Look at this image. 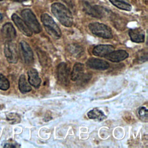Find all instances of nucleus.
I'll list each match as a JSON object with an SVG mask.
<instances>
[{"mask_svg": "<svg viewBox=\"0 0 148 148\" xmlns=\"http://www.w3.org/2000/svg\"><path fill=\"white\" fill-rule=\"evenodd\" d=\"M51 10L62 25L67 27L72 25L73 19L72 13L64 5L59 2L54 3L51 6Z\"/></svg>", "mask_w": 148, "mask_h": 148, "instance_id": "f257e3e1", "label": "nucleus"}, {"mask_svg": "<svg viewBox=\"0 0 148 148\" xmlns=\"http://www.w3.org/2000/svg\"><path fill=\"white\" fill-rule=\"evenodd\" d=\"M40 19L46 31L50 35L56 39L61 38V29L50 15L47 13H43L40 16Z\"/></svg>", "mask_w": 148, "mask_h": 148, "instance_id": "f03ea898", "label": "nucleus"}, {"mask_svg": "<svg viewBox=\"0 0 148 148\" xmlns=\"http://www.w3.org/2000/svg\"><path fill=\"white\" fill-rule=\"evenodd\" d=\"M21 14L24 21L32 32L38 34L41 31L40 25L35 15L31 9H25L23 10Z\"/></svg>", "mask_w": 148, "mask_h": 148, "instance_id": "7ed1b4c3", "label": "nucleus"}, {"mask_svg": "<svg viewBox=\"0 0 148 148\" xmlns=\"http://www.w3.org/2000/svg\"><path fill=\"white\" fill-rule=\"evenodd\" d=\"M88 28L92 34L97 36L110 39L113 37L112 29L108 25L98 22L91 23L88 25Z\"/></svg>", "mask_w": 148, "mask_h": 148, "instance_id": "20e7f679", "label": "nucleus"}, {"mask_svg": "<svg viewBox=\"0 0 148 148\" xmlns=\"http://www.w3.org/2000/svg\"><path fill=\"white\" fill-rule=\"evenodd\" d=\"M4 52L8 61L10 63H16L18 58V51L16 45L11 41L7 42L5 45Z\"/></svg>", "mask_w": 148, "mask_h": 148, "instance_id": "39448f33", "label": "nucleus"}, {"mask_svg": "<svg viewBox=\"0 0 148 148\" xmlns=\"http://www.w3.org/2000/svg\"><path fill=\"white\" fill-rule=\"evenodd\" d=\"M20 50L22 58L26 64L29 65L34 61V54L29 45L24 40L20 43Z\"/></svg>", "mask_w": 148, "mask_h": 148, "instance_id": "423d86ee", "label": "nucleus"}, {"mask_svg": "<svg viewBox=\"0 0 148 148\" xmlns=\"http://www.w3.org/2000/svg\"><path fill=\"white\" fill-rule=\"evenodd\" d=\"M69 69L65 62H61L57 66V77L59 83L64 86L69 83Z\"/></svg>", "mask_w": 148, "mask_h": 148, "instance_id": "0eeeda50", "label": "nucleus"}, {"mask_svg": "<svg viewBox=\"0 0 148 148\" xmlns=\"http://www.w3.org/2000/svg\"><path fill=\"white\" fill-rule=\"evenodd\" d=\"M83 10L87 14L99 18L103 17L106 14L105 10L102 7L97 5H91L87 3L83 4Z\"/></svg>", "mask_w": 148, "mask_h": 148, "instance_id": "6e6552de", "label": "nucleus"}, {"mask_svg": "<svg viewBox=\"0 0 148 148\" xmlns=\"http://www.w3.org/2000/svg\"><path fill=\"white\" fill-rule=\"evenodd\" d=\"M12 19L15 25L18 28V29L25 35L31 36L32 34V32L27 25L22 20L17 14L14 13L12 16Z\"/></svg>", "mask_w": 148, "mask_h": 148, "instance_id": "1a4fd4ad", "label": "nucleus"}, {"mask_svg": "<svg viewBox=\"0 0 148 148\" xmlns=\"http://www.w3.org/2000/svg\"><path fill=\"white\" fill-rule=\"evenodd\" d=\"M87 64L90 68L96 70H105L109 67L107 61L97 58H90L87 61Z\"/></svg>", "mask_w": 148, "mask_h": 148, "instance_id": "9d476101", "label": "nucleus"}, {"mask_svg": "<svg viewBox=\"0 0 148 148\" xmlns=\"http://www.w3.org/2000/svg\"><path fill=\"white\" fill-rule=\"evenodd\" d=\"M128 57V53L124 50L112 51L105 57V58L112 62H118L124 60Z\"/></svg>", "mask_w": 148, "mask_h": 148, "instance_id": "9b49d317", "label": "nucleus"}, {"mask_svg": "<svg viewBox=\"0 0 148 148\" xmlns=\"http://www.w3.org/2000/svg\"><path fill=\"white\" fill-rule=\"evenodd\" d=\"M114 50V47L110 45H99L95 46L92 51L94 56L105 57Z\"/></svg>", "mask_w": 148, "mask_h": 148, "instance_id": "f8f14e48", "label": "nucleus"}, {"mask_svg": "<svg viewBox=\"0 0 148 148\" xmlns=\"http://www.w3.org/2000/svg\"><path fill=\"white\" fill-rule=\"evenodd\" d=\"M131 40L136 43H142L145 40V32L140 28L130 29L128 32Z\"/></svg>", "mask_w": 148, "mask_h": 148, "instance_id": "ddd939ff", "label": "nucleus"}, {"mask_svg": "<svg viewBox=\"0 0 148 148\" xmlns=\"http://www.w3.org/2000/svg\"><path fill=\"white\" fill-rule=\"evenodd\" d=\"M2 33L3 36L8 41H12L16 36V30L10 23H6L3 25L2 28Z\"/></svg>", "mask_w": 148, "mask_h": 148, "instance_id": "4468645a", "label": "nucleus"}, {"mask_svg": "<svg viewBox=\"0 0 148 148\" xmlns=\"http://www.w3.org/2000/svg\"><path fill=\"white\" fill-rule=\"evenodd\" d=\"M28 82L29 83L35 88H38L41 83V80L39 76L38 71L34 69L31 68L28 71Z\"/></svg>", "mask_w": 148, "mask_h": 148, "instance_id": "2eb2a0df", "label": "nucleus"}, {"mask_svg": "<svg viewBox=\"0 0 148 148\" xmlns=\"http://www.w3.org/2000/svg\"><path fill=\"white\" fill-rule=\"evenodd\" d=\"M84 74V65L79 62L76 63L71 74V78L73 81H77Z\"/></svg>", "mask_w": 148, "mask_h": 148, "instance_id": "dca6fc26", "label": "nucleus"}, {"mask_svg": "<svg viewBox=\"0 0 148 148\" xmlns=\"http://www.w3.org/2000/svg\"><path fill=\"white\" fill-rule=\"evenodd\" d=\"M109 1L120 9L126 11H130L132 9V6L127 0H109Z\"/></svg>", "mask_w": 148, "mask_h": 148, "instance_id": "f3484780", "label": "nucleus"}, {"mask_svg": "<svg viewBox=\"0 0 148 148\" xmlns=\"http://www.w3.org/2000/svg\"><path fill=\"white\" fill-rule=\"evenodd\" d=\"M87 116L89 119L97 120L99 121H101L106 118V116L104 114V113L101 110L97 108L90 110L87 113Z\"/></svg>", "mask_w": 148, "mask_h": 148, "instance_id": "a211bd4d", "label": "nucleus"}, {"mask_svg": "<svg viewBox=\"0 0 148 148\" xmlns=\"http://www.w3.org/2000/svg\"><path fill=\"white\" fill-rule=\"evenodd\" d=\"M18 88L22 93H26L31 90V87L27 81L25 75H21L18 81Z\"/></svg>", "mask_w": 148, "mask_h": 148, "instance_id": "6ab92c4d", "label": "nucleus"}, {"mask_svg": "<svg viewBox=\"0 0 148 148\" xmlns=\"http://www.w3.org/2000/svg\"><path fill=\"white\" fill-rule=\"evenodd\" d=\"M69 52L75 57H80L82 56L84 53L83 49L76 44L70 45L68 46Z\"/></svg>", "mask_w": 148, "mask_h": 148, "instance_id": "aec40b11", "label": "nucleus"}, {"mask_svg": "<svg viewBox=\"0 0 148 148\" xmlns=\"http://www.w3.org/2000/svg\"><path fill=\"white\" fill-rule=\"evenodd\" d=\"M6 119L12 124H17L20 122L21 118L19 114L16 113H10L6 115Z\"/></svg>", "mask_w": 148, "mask_h": 148, "instance_id": "412c9836", "label": "nucleus"}, {"mask_svg": "<svg viewBox=\"0 0 148 148\" xmlns=\"http://www.w3.org/2000/svg\"><path fill=\"white\" fill-rule=\"evenodd\" d=\"M137 113L140 118L142 121H147V109L144 107V106H141L140 107L138 110H137Z\"/></svg>", "mask_w": 148, "mask_h": 148, "instance_id": "4be33fe9", "label": "nucleus"}, {"mask_svg": "<svg viewBox=\"0 0 148 148\" xmlns=\"http://www.w3.org/2000/svg\"><path fill=\"white\" fill-rule=\"evenodd\" d=\"M9 82L5 76L0 73V89L6 90L9 88Z\"/></svg>", "mask_w": 148, "mask_h": 148, "instance_id": "5701e85b", "label": "nucleus"}, {"mask_svg": "<svg viewBox=\"0 0 148 148\" xmlns=\"http://www.w3.org/2000/svg\"><path fill=\"white\" fill-rule=\"evenodd\" d=\"M38 56L40 60V62L41 63V65H46L47 64V57L46 54L42 51H38Z\"/></svg>", "mask_w": 148, "mask_h": 148, "instance_id": "b1692460", "label": "nucleus"}, {"mask_svg": "<svg viewBox=\"0 0 148 148\" xmlns=\"http://www.w3.org/2000/svg\"><path fill=\"white\" fill-rule=\"evenodd\" d=\"M19 146L20 145H18L17 143L14 142H7L3 145L4 147H17Z\"/></svg>", "mask_w": 148, "mask_h": 148, "instance_id": "393cba45", "label": "nucleus"}, {"mask_svg": "<svg viewBox=\"0 0 148 148\" xmlns=\"http://www.w3.org/2000/svg\"><path fill=\"white\" fill-rule=\"evenodd\" d=\"M2 20V15L1 14V13H0V21H1Z\"/></svg>", "mask_w": 148, "mask_h": 148, "instance_id": "a878e982", "label": "nucleus"}, {"mask_svg": "<svg viewBox=\"0 0 148 148\" xmlns=\"http://www.w3.org/2000/svg\"><path fill=\"white\" fill-rule=\"evenodd\" d=\"M1 110V106L0 105V110Z\"/></svg>", "mask_w": 148, "mask_h": 148, "instance_id": "bb28decb", "label": "nucleus"}, {"mask_svg": "<svg viewBox=\"0 0 148 148\" xmlns=\"http://www.w3.org/2000/svg\"><path fill=\"white\" fill-rule=\"evenodd\" d=\"M2 1V0H0V1Z\"/></svg>", "mask_w": 148, "mask_h": 148, "instance_id": "cd10ccee", "label": "nucleus"}]
</instances>
